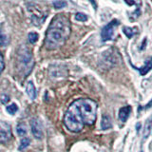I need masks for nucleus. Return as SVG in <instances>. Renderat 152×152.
I'll return each instance as SVG.
<instances>
[{
	"label": "nucleus",
	"mask_w": 152,
	"mask_h": 152,
	"mask_svg": "<svg viewBox=\"0 0 152 152\" xmlns=\"http://www.w3.org/2000/svg\"><path fill=\"white\" fill-rule=\"evenodd\" d=\"M16 131L19 136H21V137L25 136L27 134V127L25 126V124H23V123L18 124L16 126Z\"/></svg>",
	"instance_id": "nucleus-12"
},
{
	"label": "nucleus",
	"mask_w": 152,
	"mask_h": 152,
	"mask_svg": "<svg viewBox=\"0 0 152 152\" xmlns=\"http://www.w3.org/2000/svg\"><path fill=\"white\" fill-rule=\"evenodd\" d=\"M31 144V140L28 138H23L20 142V145H19V150H23L25 149L27 146H28V145Z\"/></svg>",
	"instance_id": "nucleus-14"
},
{
	"label": "nucleus",
	"mask_w": 152,
	"mask_h": 152,
	"mask_svg": "<svg viewBox=\"0 0 152 152\" xmlns=\"http://www.w3.org/2000/svg\"><path fill=\"white\" fill-rule=\"evenodd\" d=\"M31 128L32 135L34 136L36 139H42L43 137V128L41 123L37 120V119H31Z\"/></svg>",
	"instance_id": "nucleus-6"
},
{
	"label": "nucleus",
	"mask_w": 152,
	"mask_h": 152,
	"mask_svg": "<svg viewBox=\"0 0 152 152\" xmlns=\"http://www.w3.org/2000/svg\"><path fill=\"white\" fill-rule=\"evenodd\" d=\"M26 91H27L28 96L30 97L31 100L35 99V97H36V89H35L34 85H33V83L31 82V81H30V82L27 84Z\"/></svg>",
	"instance_id": "nucleus-11"
},
{
	"label": "nucleus",
	"mask_w": 152,
	"mask_h": 152,
	"mask_svg": "<svg viewBox=\"0 0 152 152\" xmlns=\"http://www.w3.org/2000/svg\"><path fill=\"white\" fill-rule=\"evenodd\" d=\"M141 152H142V151H141Z\"/></svg>",
	"instance_id": "nucleus-25"
},
{
	"label": "nucleus",
	"mask_w": 152,
	"mask_h": 152,
	"mask_svg": "<svg viewBox=\"0 0 152 152\" xmlns=\"http://www.w3.org/2000/svg\"><path fill=\"white\" fill-rule=\"evenodd\" d=\"M140 127H141L140 123H139V124H137V126H136V129H137V130H139V129H140Z\"/></svg>",
	"instance_id": "nucleus-24"
},
{
	"label": "nucleus",
	"mask_w": 152,
	"mask_h": 152,
	"mask_svg": "<svg viewBox=\"0 0 152 152\" xmlns=\"http://www.w3.org/2000/svg\"><path fill=\"white\" fill-rule=\"evenodd\" d=\"M112 127V121L111 118L109 117L107 114H104L102 117V121H101V129L102 130H107L109 128Z\"/></svg>",
	"instance_id": "nucleus-9"
},
{
	"label": "nucleus",
	"mask_w": 152,
	"mask_h": 152,
	"mask_svg": "<svg viewBox=\"0 0 152 152\" xmlns=\"http://www.w3.org/2000/svg\"><path fill=\"white\" fill-rule=\"evenodd\" d=\"M66 6V2L64 0H56L53 2V7L55 9H62Z\"/></svg>",
	"instance_id": "nucleus-17"
},
{
	"label": "nucleus",
	"mask_w": 152,
	"mask_h": 152,
	"mask_svg": "<svg viewBox=\"0 0 152 152\" xmlns=\"http://www.w3.org/2000/svg\"><path fill=\"white\" fill-rule=\"evenodd\" d=\"M125 2L128 5V6H133V5H135L134 0H125Z\"/></svg>",
	"instance_id": "nucleus-22"
},
{
	"label": "nucleus",
	"mask_w": 152,
	"mask_h": 152,
	"mask_svg": "<svg viewBox=\"0 0 152 152\" xmlns=\"http://www.w3.org/2000/svg\"><path fill=\"white\" fill-rule=\"evenodd\" d=\"M119 22L116 19H113L111 22H109L107 25L104 26L102 31H101V38L104 42H107L112 39L113 34H114V28H115L117 26H119Z\"/></svg>",
	"instance_id": "nucleus-4"
},
{
	"label": "nucleus",
	"mask_w": 152,
	"mask_h": 152,
	"mask_svg": "<svg viewBox=\"0 0 152 152\" xmlns=\"http://www.w3.org/2000/svg\"><path fill=\"white\" fill-rule=\"evenodd\" d=\"M71 31L69 18L63 14H57L52 19L45 38V47L47 50H56L63 46L69 39Z\"/></svg>",
	"instance_id": "nucleus-2"
},
{
	"label": "nucleus",
	"mask_w": 152,
	"mask_h": 152,
	"mask_svg": "<svg viewBox=\"0 0 152 152\" xmlns=\"http://www.w3.org/2000/svg\"><path fill=\"white\" fill-rule=\"evenodd\" d=\"M123 32L125 33V35L127 37V38H132L135 34V31L133 28H129V27H124L123 28Z\"/></svg>",
	"instance_id": "nucleus-13"
},
{
	"label": "nucleus",
	"mask_w": 152,
	"mask_h": 152,
	"mask_svg": "<svg viewBox=\"0 0 152 152\" xmlns=\"http://www.w3.org/2000/svg\"><path fill=\"white\" fill-rule=\"evenodd\" d=\"M75 19L80 22H85L88 20V16L83 12H77L75 14Z\"/></svg>",
	"instance_id": "nucleus-18"
},
{
	"label": "nucleus",
	"mask_w": 152,
	"mask_h": 152,
	"mask_svg": "<svg viewBox=\"0 0 152 152\" xmlns=\"http://www.w3.org/2000/svg\"><path fill=\"white\" fill-rule=\"evenodd\" d=\"M28 41H30L31 44H34V43L37 42L38 40V38H39V36H38V34L36 32H30L28 33Z\"/></svg>",
	"instance_id": "nucleus-15"
},
{
	"label": "nucleus",
	"mask_w": 152,
	"mask_h": 152,
	"mask_svg": "<svg viewBox=\"0 0 152 152\" xmlns=\"http://www.w3.org/2000/svg\"><path fill=\"white\" fill-rule=\"evenodd\" d=\"M97 118V104L91 99H78L69 107L64 125L71 132H80L85 125L91 126Z\"/></svg>",
	"instance_id": "nucleus-1"
},
{
	"label": "nucleus",
	"mask_w": 152,
	"mask_h": 152,
	"mask_svg": "<svg viewBox=\"0 0 152 152\" xmlns=\"http://www.w3.org/2000/svg\"><path fill=\"white\" fill-rule=\"evenodd\" d=\"M88 1H89L90 4H91L92 6H93V8H94L95 11H96V10H97V3H96V1H95V0H88Z\"/></svg>",
	"instance_id": "nucleus-21"
},
{
	"label": "nucleus",
	"mask_w": 152,
	"mask_h": 152,
	"mask_svg": "<svg viewBox=\"0 0 152 152\" xmlns=\"http://www.w3.org/2000/svg\"><path fill=\"white\" fill-rule=\"evenodd\" d=\"M17 65L18 69L21 71V73L24 76H27L30 73L33 66H34V61H33L31 52L26 46H22L18 50Z\"/></svg>",
	"instance_id": "nucleus-3"
},
{
	"label": "nucleus",
	"mask_w": 152,
	"mask_h": 152,
	"mask_svg": "<svg viewBox=\"0 0 152 152\" xmlns=\"http://www.w3.org/2000/svg\"><path fill=\"white\" fill-rule=\"evenodd\" d=\"M12 128L6 122L0 121V144H5L12 139Z\"/></svg>",
	"instance_id": "nucleus-5"
},
{
	"label": "nucleus",
	"mask_w": 152,
	"mask_h": 152,
	"mask_svg": "<svg viewBox=\"0 0 152 152\" xmlns=\"http://www.w3.org/2000/svg\"><path fill=\"white\" fill-rule=\"evenodd\" d=\"M139 70V72L141 73V75H145L146 73H148L149 71L152 69V57H150L149 59H147L145 61V65L140 69H137Z\"/></svg>",
	"instance_id": "nucleus-10"
},
{
	"label": "nucleus",
	"mask_w": 152,
	"mask_h": 152,
	"mask_svg": "<svg viewBox=\"0 0 152 152\" xmlns=\"http://www.w3.org/2000/svg\"><path fill=\"white\" fill-rule=\"evenodd\" d=\"M7 111H8V113L13 115V114H15L18 111V107L15 104H10L9 107H7Z\"/></svg>",
	"instance_id": "nucleus-16"
},
{
	"label": "nucleus",
	"mask_w": 152,
	"mask_h": 152,
	"mask_svg": "<svg viewBox=\"0 0 152 152\" xmlns=\"http://www.w3.org/2000/svg\"><path fill=\"white\" fill-rule=\"evenodd\" d=\"M8 38L7 36L3 34V33H0V46H6L8 44Z\"/></svg>",
	"instance_id": "nucleus-19"
},
{
	"label": "nucleus",
	"mask_w": 152,
	"mask_h": 152,
	"mask_svg": "<svg viewBox=\"0 0 152 152\" xmlns=\"http://www.w3.org/2000/svg\"><path fill=\"white\" fill-rule=\"evenodd\" d=\"M151 134H152V115L145 121L144 133H142V138H144V140H146Z\"/></svg>",
	"instance_id": "nucleus-8"
},
{
	"label": "nucleus",
	"mask_w": 152,
	"mask_h": 152,
	"mask_svg": "<svg viewBox=\"0 0 152 152\" xmlns=\"http://www.w3.org/2000/svg\"><path fill=\"white\" fill-rule=\"evenodd\" d=\"M4 68H5V63H4V57L1 53V51H0V74L2 73V71L4 70Z\"/></svg>",
	"instance_id": "nucleus-20"
},
{
	"label": "nucleus",
	"mask_w": 152,
	"mask_h": 152,
	"mask_svg": "<svg viewBox=\"0 0 152 152\" xmlns=\"http://www.w3.org/2000/svg\"><path fill=\"white\" fill-rule=\"evenodd\" d=\"M131 113V107L129 106H126L120 108L119 110V119L122 123H126L127 121L128 117H129Z\"/></svg>",
	"instance_id": "nucleus-7"
},
{
	"label": "nucleus",
	"mask_w": 152,
	"mask_h": 152,
	"mask_svg": "<svg viewBox=\"0 0 152 152\" xmlns=\"http://www.w3.org/2000/svg\"><path fill=\"white\" fill-rule=\"evenodd\" d=\"M146 42H147L146 38H145V39H144V42H142V44L141 50H144V49H145V44H146Z\"/></svg>",
	"instance_id": "nucleus-23"
}]
</instances>
